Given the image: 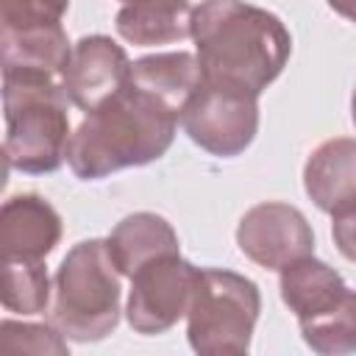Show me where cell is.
<instances>
[{"mask_svg": "<svg viewBox=\"0 0 356 356\" xmlns=\"http://www.w3.org/2000/svg\"><path fill=\"white\" fill-rule=\"evenodd\" d=\"M203 83L259 97L286 67L292 36L267 8L245 0H203L192 17Z\"/></svg>", "mask_w": 356, "mask_h": 356, "instance_id": "obj_1", "label": "cell"}, {"mask_svg": "<svg viewBox=\"0 0 356 356\" xmlns=\"http://www.w3.org/2000/svg\"><path fill=\"white\" fill-rule=\"evenodd\" d=\"M178 120L161 97L128 83L81 120L67 145V164L81 181L150 164L170 150Z\"/></svg>", "mask_w": 356, "mask_h": 356, "instance_id": "obj_2", "label": "cell"}, {"mask_svg": "<svg viewBox=\"0 0 356 356\" xmlns=\"http://www.w3.org/2000/svg\"><path fill=\"white\" fill-rule=\"evenodd\" d=\"M67 106L70 97L56 78L3 75V156L8 170L42 175L64 164L72 136Z\"/></svg>", "mask_w": 356, "mask_h": 356, "instance_id": "obj_3", "label": "cell"}, {"mask_svg": "<svg viewBox=\"0 0 356 356\" xmlns=\"http://www.w3.org/2000/svg\"><path fill=\"white\" fill-rule=\"evenodd\" d=\"M120 270L103 239L70 248L53 278L50 323L75 342H97L120 320Z\"/></svg>", "mask_w": 356, "mask_h": 356, "instance_id": "obj_4", "label": "cell"}, {"mask_svg": "<svg viewBox=\"0 0 356 356\" xmlns=\"http://www.w3.org/2000/svg\"><path fill=\"white\" fill-rule=\"evenodd\" d=\"M261 312L259 286L231 270H197L186 309V337L195 353L239 356L250 350V337Z\"/></svg>", "mask_w": 356, "mask_h": 356, "instance_id": "obj_5", "label": "cell"}, {"mask_svg": "<svg viewBox=\"0 0 356 356\" xmlns=\"http://www.w3.org/2000/svg\"><path fill=\"white\" fill-rule=\"evenodd\" d=\"M186 136L211 156H239L259 131V103L250 95L200 83L181 111Z\"/></svg>", "mask_w": 356, "mask_h": 356, "instance_id": "obj_6", "label": "cell"}, {"mask_svg": "<svg viewBox=\"0 0 356 356\" xmlns=\"http://www.w3.org/2000/svg\"><path fill=\"white\" fill-rule=\"evenodd\" d=\"M197 270L181 253H170L147 261L131 275V295L125 306L128 325L136 334L153 337L170 331L181 317H186Z\"/></svg>", "mask_w": 356, "mask_h": 356, "instance_id": "obj_7", "label": "cell"}, {"mask_svg": "<svg viewBox=\"0 0 356 356\" xmlns=\"http://www.w3.org/2000/svg\"><path fill=\"white\" fill-rule=\"evenodd\" d=\"M239 250L264 270H281L314 253V234L300 209L278 200L248 209L236 225Z\"/></svg>", "mask_w": 356, "mask_h": 356, "instance_id": "obj_8", "label": "cell"}, {"mask_svg": "<svg viewBox=\"0 0 356 356\" xmlns=\"http://www.w3.org/2000/svg\"><path fill=\"white\" fill-rule=\"evenodd\" d=\"M128 72L131 61L125 50L103 33H92L72 44L61 86L70 103L89 114L128 86Z\"/></svg>", "mask_w": 356, "mask_h": 356, "instance_id": "obj_9", "label": "cell"}, {"mask_svg": "<svg viewBox=\"0 0 356 356\" xmlns=\"http://www.w3.org/2000/svg\"><path fill=\"white\" fill-rule=\"evenodd\" d=\"M61 239L58 211L39 195H14L0 209V259L44 261Z\"/></svg>", "mask_w": 356, "mask_h": 356, "instance_id": "obj_10", "label": "cell"}, {"mask_svg": "<svg viewBox=\"0 0 356 356\" xmlns=\"http://www.w3.org/2000/svg\"><path fill=\"white\" fill-rule=\"evenodd\" d=\"M303 189L325 214L356 206V139H325L312 150L303 167Z\"/></svg>", "mask_w": 356, "mask_h": 356, "instance_id": "obj_11", "label": "cell"}, {"mask_svg": "<svg viewBox=\"0 0 356 356\" xmlns=\"http://www.w3.org/2000/svg\"><path fill=\"white\" fill-rule=\"evenodd\" d=\"M3 75H39L61 81L72 44L61 25L31 31H0Z\"/></svg>", "mask_w": 356, "mask_h": 356, "instance_id": "obj_12", "label": "cell"}, {"mask_svg": "<svg viewBox=\"0 0 356 356\" xmlns=\"http://www.w3.org/2000/svg\"><path fill=\"white\" fill-rule=\"evenodd\" d=\"M106 245H108V253L117 270L131 278L147 261L178 253V234L161 214L136 211V214L122 217L111 228Z\"/></svg>", "mask_w": 356, "mask_h": 356, "instance_id": "obj_13", "label": "cell"}, {"mask_svg": "<svg viewBox=\"0 0 356 356\" xmlns=\"http://www.w3.org/2000/svg\"><path fill=\"white\" fill-rule=\"evenodd\" d=\"M195 8L189 0H134L117 11V33L139 47L172 44L192 36Z\"/></svg>", "mask_w": 356, "mask_h": 356, "instance_id": "obj_14", "label": "cell"}, {"mask_svg": "<svg viewBox=\"0 0 356 356\" xmlns=\"http://www.w3.org/2000/svg\"><path fill=\"white\" fill-rule=\"evenodd\" d=\"M128 83L139 86L156 97H161L167 106H172L178 114L189 103V97L200 89L203 72L197 64V56L192 53H153L142 56L131 64Z\"/></svg>", "mask_w": 356, "mask_h": 356, "instance_id": "obj_15", "label": "cell"}, {"mask_svg": "<svg viewBox=\"0 0 356 356\" xmlns=\"http://www.w3.org/2000/svg\"><path fill=\"white\" fill-rule=\"evenodd\" d=\"M278 273H281V278H278L281 300L289 306V312L298 320L320 314L348 289L342 275L314 256H303V259L281 267Z\"/></svg>", "mask_w": 356, "mask_h": 356, "instance_id": "obj_16", "label": "cell"}, {"mask_svg": "<svg viewBox=\"0 0 356 356\" xmlns=\"http://www.w3.org/2000/svg\"><path fill=\"white\" fill-rule=\"evenodd\" d=\"M303 342L320 356L356 353V292L345 289L328 309L298 320Z\"/></svg>", "mask_w": 356, "mask_h": 356, "instance_id": "obj_17", "label": "cell"}, {"mask_svg": "<svg viewBox=\"0 0 356 356\" xmlns=\"http://www.w3.org/2000/svg\"><path fill=\"white\" fill-rule=\"evenodd\" d=\"M3 306L17 314H42L50 300V278L42 261L33 259H0Z\"/></svg>", "mask_w": 356, "mask_h": 356, "instance_id": "obj_18", "label": "cell"}, {"mask_svg": "<svg viewBox=\"0 0 356 356\" xmlns=\"http://www.w3.org/2000/svg\"><path fill=\"white\" fill-rule=\"evenodd\" d=\"M0 350L6 353H53V356H67L70 345L67 337L50 323H14L3 320L0 323Z\"/></svg>", "mask_w": 356, "mask_h": 356, "instance_id": "obj_19", "label": "cell"}, {"mask_svg": "<svg viewBox=\"0 0 356 356\" xmlns=\"http://www.w3.org/2000/svg\"><path fill=\"white\" fill-rule=\"evenodd\" d=\"M70 0H0V31L61 25Z\"/></svg>", "mask_w": 356, "mask_h": 356, "instance_id": "obj_20", "label": "cell"}, {"mask_svg": "<svg viewBox=\"0 0 356 356\" xmlns=\"http://www.w3.org/2000/svg\"><path fill=\"white\" fill-rule=\"evenodd\" d=\"M331 236H334L337 250L348 261H356V206L339 214H331Z\"/></svg>", "mask_w": 356, "mask_h": 356, "instance_id": "obj_21", "label": "cell"}, {"mask_svg": "<svg viewBox=\"0 0 356 356\" xmlns=\"http://www.w3.org/2000/svg\"><path fill=\"white\" fill-rule=\"evenodd\" d=\"M328 6H331L339 17L356 22V0H328Z\"/></svg>", "mask_w": 356, "mask_h": 356, "instance_id": "obj_22", "label": "cell"}, {"mask_svg": "<svg viewBox=\"0 0 356 356\" xmlns=\"http://www.w3.org/2000/svg\"><path fill=\"white\" fill-rule=\"evenodd\" d=\"M350 114H353V125H356V89H353V97H350Z\"/></svg>", "mask_w": 356, "mask_h": 356, "instance_id": "obj_23", "label": "cell"}, {"mask_svg": "<svg viewBox=\"0 0 356 356\" xmlns=\"http://www.w3.org/2000/svg\"><path fill=\"white\" fill-rule=\"evenodd\" d=\"M122 3H134V0H122Z\"/></svg>", "mask_w": 356, "mask_h": 356, "instance_id": "obj_24", "label": "cell"}]
</instances>
